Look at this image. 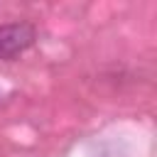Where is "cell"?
I'll return each instance as SVG.
<instances>
[{"mask_svg":"<svg viewBox=\"0 0 157 157\" xmlns=\"http://www.w3.org/2000/svg\"><path fill=\"white\" fill-rule=\"evenodd\" d=\"M37 39V29L29 22H7L0 25V59L12 61L22 56Z\"/></svg>","mask_w":157,"mask_h":157,"instance_id":"1","label":"cell"}]
</instances>
